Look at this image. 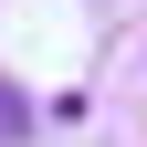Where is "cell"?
<instances>
[{
	"label": "cell",
	"instance_id": "6da1fadb",
	"mask_svg": "<svg viewBox=\"0 0 147 147\" xmlns=\"http://www.w3.org/2000/svg\"><path fill=\"white\" fill-rule=\"evenodd\" d=\"M21 126H32V105H21V95H11V84H0V147L21 137Z\"/></svg>",
	"mask_w": 147,
	"mask_h": 147
}]
</instances>
